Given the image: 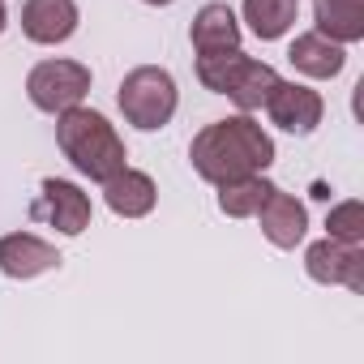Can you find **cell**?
I'll return each instance as SVG.
<instances>
[{
  "label": "cell",
  "mask_w": 364,
  "mask_h": 364,
  "mask_svg": "<svg viewBox=\"0 0 364 364\" xmlns=\"http://www.w3.org/2000/svg\"><path fill=\"white\" fill-rule=\"evenodd\" d=\"M189 159H193V171L202 180L223 185V180H236V176H249V171H266L274 163V141L245 112V116H228V120L206 124L193 137Z\"/></svg>",
  "instance_id": "1"
},
{
  "label": "cell",
  "mask_w": 364,
  "mask_h": 364,
  "mask_svg": "<svg viewBox=\"0 0 364 364\" xmlns=\"http://www.w3.org/2000/svg\"><path fill=\"white\" fill-rule=\"evenodd\" d=\"M56 146H60V154L82 171V176H90V180H112L120 167H129L124 159V141H120V133L107 124V116H99V112H90V107H69V112H60V120H56Z\"/></svg>",
  "instance_id": "2"
},
{
  "label": "cell",
  "mask_w": 364,
  "mask_h": 364,
  "mask_svg": "<svg viewBox=\"0 0 364 364\" xmlns=\"http://www.w3.org/2000/svg\"><path fill=\"white\" fill-rule=\"evenodd\" d=\"M124 120L133 129H163L171 116H176V103H180V90H176V77L159 65H141L133 73H124L120 82V95H116Z\"/></svg>",
  "instance_id": "3"
},
{
  "label": "cell",
  "mask_w": 364,
  "mask_h": 364,
  "mask_svg": "<svg viewBox=\"0 0 364 364\" xmlns=\"http://www.w3.org/2000/svg\"><path fill=\"white\" fill-rule=\"evenodd\" d=\"M26 95L39 112L48 116H60L69 107H77L86 95H90V69L77 65V60H43L31 69L26 77Z\"/></svg>",
  "instance_id": "4"
},
{
  "label": "cell",
  "mask_w": 364,
  "mask_h": 364,
  "mask_svg": "<svg viewBox=\"0 0 364 364\" xmlns=\"http://www.w3.org/2000/svg\"><path fill=\"white\" fill-rule=\"evenodd\" d=\"M304 270L309 279L326 283V287H347V291H364V249L360 245H343V240H317L304 253Z\"/></svg>",
  "instance_id": "5"
},
{
  "label": "cell",
  "mask_w": 364,
  "mask_h": 364,
  "mask_svg": "<svg viewBox=\"0 0 364 364\" xmlns=\"http://www.w3.org/2000/svg\"><path fill=\"white\" fill-rule=\"evenodd\" d=\"M266 112H270V120L279 124V129H287V133H313L317 124H321V112H326V103H321V95L317 90H309V86H300V82H283L279 77V86L270 90V99H266Z\"/></svg>",
  "instance_id": "6"
},
{
  "label": "cell",
  "mask_w": 364,
  "mask_h": 364,
  "mask_svg": "<svg viewBox=\"0 0 364 364\" xmlns=\"http://www.w3.org/2000/svg\"><path fill=\"white\" fill-rule=\"evenodd\" d=\"M35 215H43L60 236H82L90 228V198L73 185V180H43V202L35 206Z\"/></svg>",
  "instance_id": "7"
},
{
  "label": "cell",
  "mask_w": 364,
  "mask_h": 364,
  "mask_svg": "<svg viewBox=\"0 0 364 364\" xmlns=\"http://www.w3.org/2000/svg\"><path fill=\"white\" fill-rule=\"evenodd\" d=\"M77 0H26L22 5V35L31 43H65L77 31Z\"/></svg>",
  "instance_id": "8"
},
{
  "label": "cell",
  "mask_w": 364,
  "mask_h": 364,
  "mask_svg": "<svg viewBox=\"0 0 364 364\" xmlns=\"http://www.w3.org/2000/svg\"><path fill=\"white\" fill-rule=\"evenodd\" d=\"M60 266V253L31 236V232H9V236H0V270H5L9 279H39L48 270Z\"/></svg>",
  "instance_id": "9"
},
{
  "label": "cell",
  "mask_w": 364,
  "mask_h": 364,
  "mask_svg": "<svg viewBox=\"0 0 364 364\" xmlns=\"http://www.w3.org/2000/svg\"><path fill=\"white\" fill-rule=\"evenodd\" d=\"M257 219H262V236H266L274 249H296V245L304 240V232H309L304 206H300L291 193H283V189H270V198L262 202Z\"/></svg>",
  "instance_id": "10"
},
{
  "label": "cell",
  "mask_w": 364,
  "mask_h": 364,
  "mask_svg": "<svg viewBox=\"0 0 364 364\" xmlns=\"http://www.w3.org/2000/svg\"><path fill=\"white\" fill-rule=\"evenodd\" d=\"M103 198L112 206V215L120 219H146L159 202V189H154V180L137 167H120L112 180H103Z\"/></svg>",
  "instance_id": "11"
},
{
  "label": "cell",
  "mask_w": 364,
  "mask_h": 364,
  "mask_svg": "<svg viewBox=\"0 0 364 364\" xmlns=\"http://www.w3.org/2000/svg\"><path fill=\"white\" fill-rule=\"evenodd\" d=\"M287 60L296 65V73L326 82V77H338L343 73L347 52H343V43H334V39H326V35L313 31V35H296V43L287 48Z\"/></svg>",
  "instance_id": "12"
},
{
  "label": "cell",
  "mask_w": 364,
  "mask_h": 364,
  "mask_svg": "<svg viewBox=\"0 0 364 364\" xmlns=\"http://www.w3.org/2000/svg\"><path fill=\"white\" fill-rule=\"evenodd\" d=\"M313 18H317V35H326L334 43L364 39V0H317Z\"/></svg>",
  "instance_id": "13"
},
{
  "label": "cell",
  "mask_w": 364,
  "mask_h": 364,
  "mask_svg": "<svg viewBox=\"0 0 364 364\" xmlns=\"http://www.w3.org/2000/svg\"><path fill=\"white\" fill-rule=\"evenodd\" d=\"M193 48L198 52H219V48H240V22L232 14V5H206L198 18H193V31H189Z\"/></svg>",
  "instance_id": "14"
},
{
  "label": "cell",
  "mask_w": 364,
  "mask_h": 364,
  "mask_svg": "<svg viewBox=\"0 0 364 364\" xmlns=\"http://www.w3.org/2000/svg\"><path fill=\"white\" fill-rule=\"evenodd\" d=\"M270 180H262L257 171H249V176H236V180H223L219 185V210L228 215V219H253L257 210H262V202L270 198Z\"/></svg>",
  "instance_id": "15"
},
{
  "label": "cell",
  "mask_w": 364,
  "mask_h": 364,
  "mask_svg": "<svg viewBox=\"0 0 364 364\" xmlns=\"http://www.w3.org/2000/svg\"><path fill=\"white\" fill-rule=\"evenodd\" d=\"M300 14V0H245V22L257 39H283Z\"/></svg>",
  "instance_id": "16"
},
{
  "label": "cell",
  "mask_w": 364,
  "mask_h": 364,
  "mask_svg": "<svg viewBox=\"0 0 364 364\" xmlns=\"http://www.w3.org/2000/svg\"><path fill=\"white\" fill-rule=\"evenodd\" d=\"M274 86H279V73H274L270 65H262V60H245V69L236 73L228 99H232L240 112H257V107H266V99H270Z\"/></svg>",
  "instance_id": "17"
},
{
  "label": "cell",
  "mask_w": 364,
  "mask_h": 364,
  "mask_svg": "<svg viewBox=\"0 0 364 364\" xmlns=\"http://www.w3.org/2000/svg\"><path fill=\"white\" fill-rule=\"evenodd\" d=\"M245 52L240 48H219V52H198V77H202V86L206 90H215V95H228L232 90V82H236V73L245 69Z\"/></svg>",
  "instance_id": "18"
},
{
  "label": "cell",
  "mask_w": 364,
  "mask_h": 364,
  "mask_svg": "<svg viewBox=\"0 0 364 364\" xmlns=\"http://www.w3.org/2000/svg\"><path fill=\"white\" fill-rule=\"evenodd\" d=\"M326 228H330V240H343V245H364V206L351 198V202H338L330 215H326Z\"/></svg>",
  "instance_id": "19"
},
{
  "label": "cell",
  "mask_w": 364,
  "mask_h": 364,
  "mask_svg": "<svg viewBox=\"0 0 364 364\" xmlns=\"http://www.w3.org/2000/svg\"><path fill=\"white\" fill-rule=\"evenodd\" d=\"M5 26H9V14H5V0H0V35H5Z\"/></svg>",
  "instance_id": "20"
},
{
  "label": "cell",
  "mask_w": 364,
  "mask_h": 364,
  "mask_svg": "<svg viewBox=\"0 0 364 364\" xmlns=\"http://www.w3.org/2000/svg\"><path fill=\"white\" fill-rule=\"evenodd\" d=\"M146 5H171V0H146Z\"/></svg>",
  "instance_id": "21"
}]
</instances>
